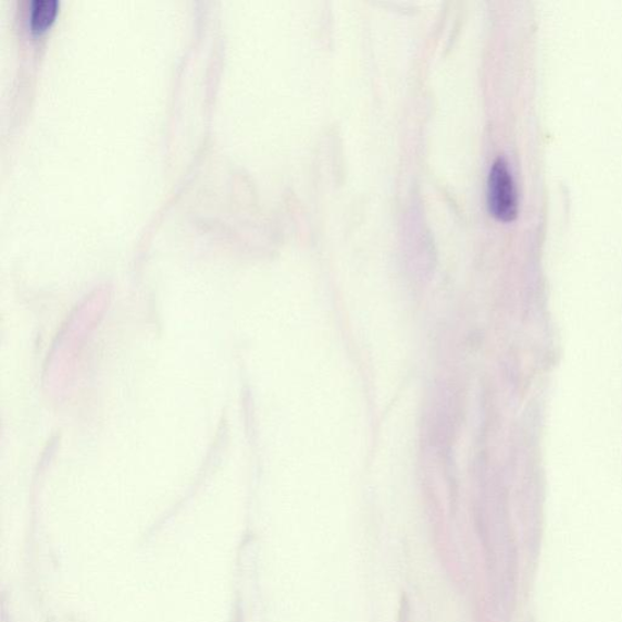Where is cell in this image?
Segmentation results:
<instances>
[{"instance_id": "2", "label": "cell", "mask_w": 622, "mask_h": 622, "mask_svg": "<svg viewBox=\"0 0 622 622\" xmlns=\"http://www.w3.org/2000/svg\"><path fill=\"white\" fill-rule=\"evenodd\" d=\"M58 10V0H35L30 13V26L35 30L47 27L54 18Z\"/></svg>"}, {"instance_id": "1", "label": "cell", "mask_w": 622, "mask_h": 622, "mask_svg": "<svg viewBox=\"0 0 622 622\" xmlns=\"http://www.w3.org/2000/svg\"><path fill=\"white\" fill-rule=\"evenodd\" d=\"M487 204L497 220L513 221L518 213L514 182L503 158L496 159L487 183Z\"/></svg>"}]
</instances>
